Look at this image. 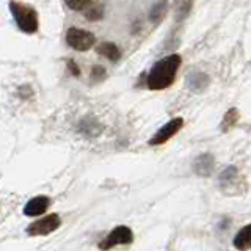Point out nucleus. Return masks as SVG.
I'll return each instance as SVG.
<instances>
[{
    "label": "nucleus",
    "mask_w": 251,
    "mask_h": 251,
    "mask_svg": "<svg viewBox=\"0 0 251 251\" xmlns=\"http://www.w3.org/2000/svg\"><path fill=\"white\" fill-rule=\"evenodd\" d=\"M180 66L179 55H168L152 66L151 73L148 74V86L151 90H165L175 82L176 73Z\"/></svg>",
    "instance_id": "nucleus-1"
},
{
    "label": "nucleus",
    "mask_w": 251,
    "mask_h": 251,
    "mask_svg": "<svg viewBox=\"0 0 251 251\" xmlns=\"http://www.w3.org/2000/svg\"><path fill=\"white\" fill-rule=\"evenodd\" d=\"M10 11L13 14L16 24H18V27L22 31H25V33H35V31L38 30L39 22H38V14H36L33 6L11 0Z\"/></svg>",
    "instance_id": "nucleus-2"
},
{
    "label": "nucleus",
    "mask_w": 251,
    "mask_h": 251,
    "mask_svg": "<svg viewBox=\"0 0 251 251\" xmlns=\"http://www.w3.org/2000/svg\"><path fill=\"white\" fill-rule=\"evenodd\" d=\"M133 242V232L127 226H116L113 231H110L107 237L99 243V250L108 251L116 245H130Z\"/></svg>",
    "instance_id": "nucleus-3"
},
{
    "label": "nucleus",
    "mask_w": 251,
    "mask_h": 251,
    "mask_svg": "<svg viewBox=\"0 0 251 251\" xmlns=\"http://www.w3.org/2000/svg\"><path fill=\"white\" fill-rule=\"evenodd\" d=\"M66 43L73 47V49L85 52V50L91 49V47L94 46V43H96V38H94V35L91 33V31L71 27L66 31Z\"/></svg>",
    "instance_id": "nucleus-4"
},
{
    "label": "nucleus",
    "mask_w": 251,
    "mask_h": 251,
    "mask_svg": "<svg viewBox=\"0 0 251 251\" xmlns=\"http://www.w3.org/2000/svg\"><path fill=\"white\" fill-rule=\"evenodd\" d=\"M61 225V218L57 214H50V215H46L44 218H39L36 220L35 223H31L27 227V234L28 235H47L53 231H57Z\"/></svg>",
    "instance_id": "nucleus-5"
},
{
    "label": "nucleus",
    "mask_w": 251,
    "mask_h": 251,
    "mask_svg": "<svg viewBox=\"0 0 251 251\" xmlns=\"http://www.w3.org/2000/svg\"><path fill=\"white\" fill-rule=\"evenodd\" d=\"M182 126H184L182 118H175V120L168 121L167 124L163 126V127H160L159 130L155 132V135L151 140H149V145H151V146H159V145L167 143V141L173 135H176V133L180 129H182Z\"/></svg>",
    "instance_id": "nucleus-6"
},
{
    "label": "nucleus",
    "mask_w": 251,
    "mask_h": 251,
    "mask_svg": "<svg viewBox=\"0 0 251 251\" xmlns=\"http://www.w3.org/2000/svg\"><path fill=\"white\" fill-rule=\"evenodd\" d=\"M214 168H215V159H214V155L209 152L198 155L193 162V171L202 177L210 176L212 173H214Z\"/></svg>",
    "instance_id": "nucleus-7"
},
{
    "label": "nucleus",
    "mask_w": 251,
    "mask_h": 251,
    "mask_svg": "<svg viewBox=\"0 0 251 251\" xmlns=\"http://www.w3.org/2000/svg\"><path fill=\"white\" fill-rule=\"evenodd\" d=\"M49 206H50V200L47 198V196H43V195L41 196H35V198H31L25 204V207H24V214H25L27 217L43 215Z\"/></svg>",
    "instance_id": "nucleus-8"
},
{
    "label": "nucleus",
    "mask_w": 251,
    "mask_h": 251,
    "mask_svg": "<svg viewBox=\"0 0 251 251\" xmlns=\"http://www.w3.org/2000/svg\"><path fill=\"white\" fill-rule=\"evenodd\" d=\"M232 243H234L235 250H239V251L251 250V223L247 225L245 227H242V229L235 234Z\"/></svg>",
    "instance_id": "nucleus-9"
},
{
    "label": "nucleus",
    "mask_w": 251,
    "mask_h": 251,
    "mask_svg": "<svg viewBox=\"0 0 251 251\" xmlns=\"http://www.w3.org/2000/svg\"><path fill=\"white\" fill-rule=\"evenodd\" d=\"M96 50L99 55L108 58L110 61H118L121 58V52H120V49H118V46L113 43H100L96 47Z\"/></svg>",
    "instance_id": "nucleus-10"
},
{
    "label": "nucleus",
    "mask_w": 251,
    "mask_h": 251,
    "mask_svg": "<svg viewBox=\"0 0 251 251\" xmlns=\"http://www.w3.org/2000/svg\"><path fill=\"white\" fill-rule=\"evenodd\" d=\"M187 83H188V88H190V90L202 91L209 85V77H207V74H204V73H193L190 77H188Z\"/></svg>",
    "instance_id": "nucleus-11"
},
{
    "label": "nucleus",
    "mask_w": 251,
    "mask_h": 251,
    "mask_svg": "<svg viewBox=\"0 0 251 251\" xmlns=\"http://www.w3.org/2000/svg\"><path fill=\"white\" fill-rule=\"evenodd\" d=\"M167 0H160V2H157L155 5H152L151 11H149V19L154 24H160L165 18V14H167Z\"/></svg>",
    "instance_id": "nucleus-12"
},
{
    "label": "nucleus",
    "mask_w": 251,
    "mask_h": 251,
    "mask_svg": "<svg viewBox=\"0 0 251 251\" xmlns=\"http://www.w3.org/2000/svg\"><path fill=\"white\" fill-rule=\"evenodd\" d=\"M78 129H80V132H83L85 135H98L102 130V126L98 121L91 120V118H85V120H82L80 126H78Z\"/></svg>",
    "instance_id": "nucleus-13"
},
{
    "label": "nucleus",
    "mask_w": 251,
    "mask_h": 251,
    "mask_svg": "<svg viewBox=\"0 0 251 251\" xmlns=\"http://www.w3.org/2000/svg\"><path fill=\"white\" fill-rule=\"evenodd\" d=\"M239 177L237 175V168L235 167H227L223 173L222 176H220V185H222L223 188H227L229 185L234 184V180Z\"/></svg>",
    "instance_id": "nucleus-14"
},
{
    "label": "nucleus",
    "mask_w": 251,
    "mask_h": 251,
    "mask_svg": "<svg viewBox=\"0 0 251 251\" xmlns=\"http://www.w3.org/2000/svg\"><path fill=\"white\" fill-rule=\"evenodd\" d=\"M175 10H176V19L177 21L185 19L192 10V0H176Z\"/></svg>",
    "instance_id": "nucleus-15"
},
{
    "label": "nucleus",
    "mask_w": 251,
    "mask_h": 251,
    "mask_svg": "<svg viewBox=\"0 0 251 251\" xmlns=\"http://www.w3.org/2000/svg\"><path fill=\"white\" fill-rule=\"evenodd\" d=\"M239 110L237 108H231V110H227L225 118H223V121H222V130L223 132H227L229 130L232 126L239 121Z\"/></svg>",
    "instance_id": "nucleus-16"
},
{
    "label": "nucleus",
    "mask_w": 251,
    "mask_h": 251,
    "mask_svg": "<svg viewBox=\"0 0 251 251\" xmlns=\"http://www.w3.org/2000/svg\"><path fill=\"white\" fill-rule=\"evenodd\" d=\"M104 16V8L102 5H90L85 11V18L88 21H99Z\"/></svg>",
    "instance_id": "nucleus-17"
},
{
    "label": "nucleus",
    "mask_w": 251,
    "mask_h": 251,
    "mask_svg": "<svg viewBox=\"0 0 251 251\" xmlns=\"http://www.w3.org/2000/svg\"><path fill=\"white\" fill-rule=\"evenodd\" d=\"M66 5L71 8V10H74V11H83L86 10L91 3H93V0H65Z\"/></svg>",
    "instance_id": "nucleus-18"
},
{
    "label": "nucleus",
    "mask_w": 251,
    "mask_h": 251,
    "mask_svg": "<svg viewBox=\"0 0 251 251\" xmlns=\"http://www.w3.org/2000/svg\"><path fill=\"white\" fill-rule=\"evenodd\" d=\"M104 77H105V69H104V66L96 65V66L91 69V78H93V82H100Z\"/></svg>",
    "instance_id": "nucleus-19"
},
{
    "label": "nucleus",
    "mask_w": 251,
    "mask_h": 251,
    "mask_svg": "<svg viewBox=\"0 0 251 251\" xmlns=\"http://www.w3.org/2000/svg\"><path fill=\"white\" fill-rule=\"evenodd\" d=\"M68 68H69L71 74H73V75H75V77L80 75V69H78V66L75 65L73 60H68Z\"/></svg>",
    "instance_id": "nucleus-20"
}]
</instances>
